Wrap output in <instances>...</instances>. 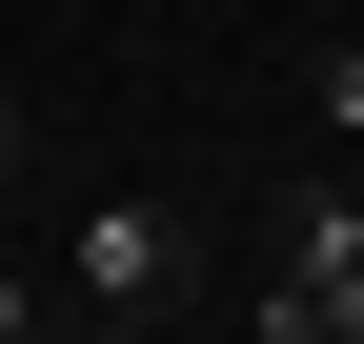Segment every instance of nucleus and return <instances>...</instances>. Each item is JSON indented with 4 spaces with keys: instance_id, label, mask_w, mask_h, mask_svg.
Masks as SVG:
<instances>
[{
    "instance_id": "obj_2",
    "label": "nucleus",
    "mask_w": 364,
    "mask_h": 344,
    "mask_svg": "<svg viewBox=\"0 0 364 344\" xmlns=\"http://www.w3.org/2000/svg\"><path fill=\"white\" fill-rule=\"evenodd\" d=\"M182 264H203V223H182V203H81V304H102V324H162Z\"/></svg>"
},
{
    "instance_id": "obj_3",
    "label": "nucleus",
    "mask_w": 364,
    "mask_h": 344,
    "mask_svg": "<svg viewBox=\"0 0 364 344\" xmlns=\"http://www.w3.org/2000/svg\"><path fill=\"white\" fill-rule=\"evenodd\" d=\"M304 102H324V122H364V41H324V61H304Z\"/></svg>"
},
{
    "instance_id": "obj_5",
    "label": "nucleus",
    "mask_w": 364,
    "mask_h": 344,
    "mask_svg": "<svg viewBox=\"0 0 364 344\" xmlns=\"http://www.w3.org/2000/svg\"><path fill=\"white\" fill-rule=\"evenodd\" d=\"M344 183H364V122H344Z\"/></svg>"
},
{
    "instance_id": "obj_1",
    "label": "nucleus",
    "mask_w": 364,
    "mask_h": 344,
    "mask_svg": "<svg viewBox=\"0 0 364 344\" xmlns=\"http://www.w3.org/2000/svg\"><path fill=\"white\" fill-rule=\"evenodd\" d=\"M243 344H364V183H304L284 203V264H263Z\"/></svg>"
},
{
    "instance_id": "obj_6",
    "label": "nucleus",
    "mask_w": 364,
    "mask_h": 344,
    "mask_svg": "<svg viewBox=\"0 0 364 344\" xmlns=\"http://www.w3.org/2000/svg\"><path fill=\"white\" fill-rule=\"evenodd\" d=\"M0 162H21V122H0Z\"/></svg>"
},
{
    "instance_id": "obj_7",
    "label": "nucleus",
    "mask_w": 364,
    "mask_h": 344,
    "mask_svg": "<svg viewBox=\"0 0 364 344\" xmlns=\"http://www.w3.org/2000/svg\"><path fill=\"white\" fill-rule=\"evenodd\" d=\"M122 344H162V324H122Z\"/></svg>"
},
{
    "instance_id": "obj_4",
    "label": "nucleus",
    "mask_w": 364,
    "mask_h": 344,
    "mask_svg": "<svg viewBox=\"0 0 364 344\" xmlns=\"http://www.w3.org/2000/svg\"><path fill=\"white\" fill-rule=\"evenodd\" d=\"M41 324H61V304H41V284H21V264H0V344H41Z\"/></svg>"
}]
</instances>
